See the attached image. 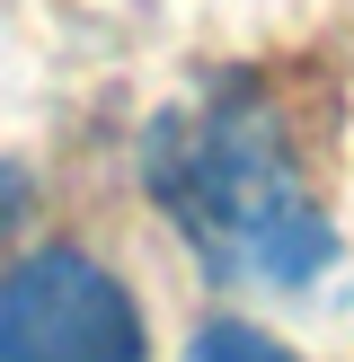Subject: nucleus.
Returning a JSON list of instances; mask_svg holds the SVG:
<instances>
[{
    "mask_svg": "<svg viewBox=\"0 0 354 362\" xmlns=\"http://www.w3.org/2000/svg\"><path fill=\"white\" fill-rule=\"evenodd\" d=\"M186 362H301V354H283L275 336H257L248 318H204L195 345H186Z\"/></svg>",
    "mask_w": 354,
    "mask_h": 362,
    "instance_id": "3",
    "label": "nucleus"
},
{
    "mask_svg": "<svg viewBox=\"0 0 354 362\" xmlns=\"http://www.w3.org/2000/svg\"><path fill=\"white\" fill-rule=\"evenodd\" d=\"M18 194H27V177H18V168H0V221L18 212Z\"/></svg>",
    "mask_w": 354,
    "mask_h": 362,
    "instance_id": "4",
    "label": "nucleus"
},
{
    "mask_svg": "<svg viewBox=\"0 0 354 362\" xmlns=\"http://www.w3.org/2000/svg\"><path fill=\"white\" fill-rule=\"evenodd\" d=\"M0 362H142V310L98 257L45 247L0 283Z\"/></svg>",
    "mask_w": 354,
    "mask_h": 362,
    "instance_id": "2",
    "label": "nucleus"
},
{
    "mask_svg": "<svg viewBox=\"0 0 354 362\" xmlns=\"http://www.w3.org/2000/svg\"><path fill=\"white\" fill-rule=\"evenodd\" d=\"M142 168H151L159 212L195 239L212 274L301 292L310 274L336 265V230L301 194L283 159V124L266 115L257 88H212L195 115H159Z\"/></svg>",
    "mask_w": 354,
    "mask_h": 362,
    "instance_id": "1",
    "label": "nucleus"
}]
</instances>
